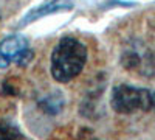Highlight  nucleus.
I'll return each instance as SVG.
<instances>
[{
    "label": "nucleus",
    "mask_w": 155,
    "mask_h": 140,
    "mask_svg": "<svg viewBox=\"0 0 155 140\" xmlns=\"http://www.w3.org/2000/svg\"><path fill=\"white\" fill-rule=\"evenodd\" d=\"M87 61V48L76 37L67 36L56 44L51 52L50 72L58 83H68L79 75Z\"/></svg>",
    "instance_id": "1"
},
{
    "label": "nucleus",
    "mask_w": 155,
    "mask_h": 140,
    "mask_svg": "<svg viewBox=\"0 0 155 140\" xmlns=\"http://www.w3.org/2000/svg\"><path fill=\"white\" fill-rule=\"evenodd\" d=\"M110 104L118 114L152 112L155 111V92L144 87L120 84L113 87Z\"/></svg>",
    "instance_id": "2"
},
{
    "label": "nucleus",
    "mask_w": 155,
    "mask_h": 140,
    "mask_svg": "<svg viewBox=\"0 0 155 140\" xmlns=\"http://www.w3.org/2000/svg\"><path fill=\"white\" fill-rule=\"evenodd\" d=\"M34 53L30 48L27 36L11 34L0 42V69H6L12 62L25 67L31 62Z\"/></svg>",
    "instance_id": "3"
},
{
    "label": "nucleus",
    "mask_w": 155,
    "mask_h": 140,
    "mask_svg": "<svg viewBox=\"0 0 155 140\" xmlns=\"http://www.w3.org/2000/svg\"><path fill=\"white\" fill-rule=\"evenodd\" d=\"M123 67L138 72L144 76H155V52L144 44L134 42L129 45L121 56Z\"/></svg>",
    "instance_id": "4"
},
{
    "label": "nucleus",
    "mask_w": 155,
    "mask_h": 140,
    "mask_svg": "<svg viewBox=\"0 0 155 140\" xmlns=\"http://www.w3.org/2000/svg\"><path fill=\"white\" fill-rule=\"evenodd\" d=\"M73 6H74L73 0H45L41 5L31 8L27 14L20 19L19 28H23V27H27V25H30V23H33L39 19H44L47 16L58 14V12H64V11H70V9H73Z\"/></svg>",
    "instance_id": "5"
},
{
    "label": "nucleus",
    "mask_w": 155,
    "mask_h": 140,
    "mask_svg": "<svg viewBox=\"0 0 155 140\" xmlns=\"http://www.w3.org/2000/svg\"><path fill=\"white\" fill-rule=\"evenodd\" d=\"M37 104L48 115H56V114H59L62 111L64 104H65V100H64V97L59 92H53V94H48L44 98H41L37 101Z\"/></svg>",
    "instance_id": "6"
},
{
    "label": "nucleus",
    "mask_w": 155,
    "mask_h": 140,
    "mask_svg": "<svg viewBox=\"0 0 155 140\" xmlns=\"http://www.w3.org/2000/svg\"><path fill=\"white\" fill-rule=\"evenodd\" d=\"M22 132L9 123L0 121V138H22Z\"/></svg>",
    "instance_id": "7"
}]
</instances>
